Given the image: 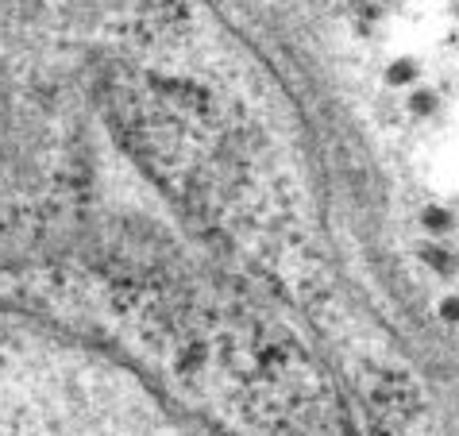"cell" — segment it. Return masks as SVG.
Segmentation results:
<instances>
[{
    "instance_id": "obj_1",
    "label": "cell",
    "mask_w": 459,
    "mask_h": 436,
    "mask_svg": "<svg viewBox=\"0 0 459 436\" xmlns=\"http://www.w3.org/2000/svg\"><path fill=\"white\" fill-rule=\"evenodd\" d=\"M413 74H417L413 58H398V62H394V66L386 70V82H390V85H405V82L413 78Z\"/></svg>"
},
{
    "instance_id": "obj_2",
    "label": "cell",
    "mask_w": 459,
    "mask_h": 436,
    "mask_svg": "<svg viewBox=\"0 0 459 436\" xmlns=\"http://www.w3.org/2000/svg\"><path fill=\"white\" fill-rule=\"evenodd\" d=\"M425 228H429V232H448L452 216L444 213V209H425Z\"/></svg>"
},
{
    "instance_id": "obj_3",
    "label": "cell",
    "mask_w": 459,
    "mask_h": 436,
    "mask_svg": "<svg viewBox=\"0 0 459 436\" xmlns=\"http://www.w3.org/2000/svg\"><path fill=\"white\" fill-rule=\"evenodd\" d=\"M432 105H437V97H432V93H417V97L410 100V109L417 112V117H429Z\"/></svg>"
},
{
    "instance_id": "obj_4",
    "label": "cell",
    "mask_w": 459,
    "mask_h": 436,
    "mask_svg": "<svg viewBox=\"0 0 459 436\" xmlns=\"http://www.w3.org/2000/svg\"><path fill=\"white\" fill-rule=\"evenodd\" d=\"M425 259H432V266H437V271H448V263H452L440 248H425Z\"/></svg>"
},
{
    "instance_id": "obj_5",
    "label": "cell",
    "mask_w": 459,
    "mask_h": 436,
    "mask_svg": "<svg viewBox=\"0 0 459 436\" xmlns=\"http://www.w3.org/2000/svg\"><path fill=\"white\" fill-rule=\"evenodd\" d=\"M444 317H459V301H448V305H444Z\"/></svg>"
}]
</instances>
